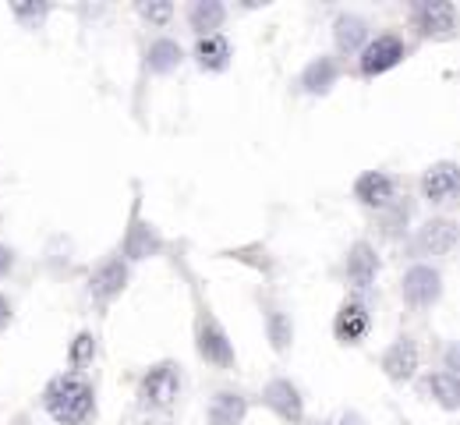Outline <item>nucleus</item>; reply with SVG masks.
<instances>
[{
	"mask_svg": "<svg viewBox=\"0 0 460 425\" xmlns=\"http://www.w3.org/2000/svg\"><path fill=\"white\" fill-rule=\"evenodd\" d=\"M46 412L61 425H82L92 412V390L79 376H61L46 387Z\"/></svg>",
	"mask_w": 460,
	"mask_h": 425,
	"instance_id": "obj_1",
	"label": "nucleus"
},
{
	"mask_svg": "<svg viewBox=\"0 0 460 425\" xmlns=\"http://www.w3.org/2000/svg\"><path fill=\"white\" fill-rule=\"evenodd\" d=\"M178 390H181V376H178V365H171V362L156 365V369L142 379V401H146L149 408H167V404L178 397Z\"/></svg>",
	"mask_w": 460,
	"mask_h": 425,
	"instance_id": "obj_2",
	"label": "nucleus"
},
{
	"mask_svg": "<svg viewBox=\"0 0 460 425\" xmlns=\"http://www.w3.org/2000/svg\"><path fill=\"white\" fill-rule=\"evenodd\" d=\"M439 291H443V284H439V273H436L432 266H414V270H407V277H404V298H407L411 305L425 309V305H432V302L439 298Z\"/></svg>",
	"mask_w": 460,
	"mask_h": 425,
	"instance_id": "obj_3",
	"label": "nucleus"
},
{
	"mask_svg": "<svg viewBox=\"0 0 460 425\" xmlns=\"http://www.w3.org/2000/svg\"><path fill=\"white\" fill-rule=\"evenodd\" d=\"M198 354L213 365H230L234 362V351H230V340L227 333L216 326V319L202 316L198 319Z\"/></svg>",
	"mask_w": 460,
	"mask_h": 425,
	"instance_id": "obj_4",
	"label": "nucleus"
},
{
	"mask_svg": "<svg viewBox=\"0 0 460 425\" xmlns=\"http://www.w3.org/2000/svg\"><path fill=\"white\" fill-rule=\"evenodd\" d=\"M400 61H404V43L397 36H379L375 43H368L365 54H362V71L365 75H382Z\"/></svg>",
	"mask_w": 460,
	"mask_h": 425,
	"instance_id": "obj_5",
	"label": "nucleus"
},
{
	"mask_svg": "<svg viewBox=\"0 0 460 425\" xmlns=\"http://www.w3.org/2000/svg\"><path fill=\"white\" fill-rule=\"evenodd\" d=\"M382 369H386V376L397 379V383L411 379L414 369H418V347H414V340H411V337H400V340L382 354Z\"/></svg>",
	"mask_w": 460,
	"mask_h": 425,
	"instance_id": "obj_6",
	"label": "nucleus"
},
{
	"mask_svg": "<svg viewBox=\"0 0 460 425\" xmlns=\"http://www.w3.org/2000/svg\"><path fill=\"white\" fill-rule=\"evenodd\" d=\"M454 245H457V227L450 220H429L418 230V248L425 255H447Z\"/></svg>",
	"mask_w": 460,
	"mask_h": 425,
	"instance_id": "obj_7",
	"label": "nucleus"
},
{
	"mask_svg": "<svg viewBox=\"0 0 460 425\" xmlns=\"http://www.w3.org/2000/svg\"><path fill=\"white\" fill-rule=\"evenodd\" d=\"M414 14H418V29L425 36H454V4H443V0L418 4Z\"/></svg>",
	"mask_w": 460,
	"mask_h": 425,
	"instance_id": "obj_8",
	"label": "nucleus"
},
{
	"mask_svg": "<svg viewBox=\"0 0 460 425\" xmlns=\"http://www.w3.org/2000/svg\"><path fill=\"white\" fill-rule=\"evenodd\" d=\"M422 192H425V199H432V203L454 199V192H457V167H454V163H436V167H429L425 178H422Z\"/></svg>",
	"mask_w": 460,
	"mask_h": 425,
	"instance_id": "obj_9",
	"label": "nucleus"
},
{
	"mask_svg": "<svg viewBox=\"0 0 460 425\" xmlns=\"http://www.w3.org/2000/svg\"><path fill=\"white\" fill-rule=\"evenodd\" d=\"M266 404L273 408L280 419L287 422H297L301 419V397H297V387L287 383V379H276L266 387Z\"/></svg>",
	"mask_w": 460,
	"mask_h": 425,
	"instance_id": "obj_10",
	"label": "nucleus"
},
{
	"mask_svg": "<svg viewBox=\"0 0 460 425\" xmlns=\"http://www.w3.org/2000/svg\"><path fill=\"white\" fill-rule=\"evenodd\" d=\"M124 280H128V266H124L121 259H110V262H103V266L92 273V295H96L99 302H106V298L121 295Z\"/></svg>",
	"mask_w": 460,
	"mask_h": 425,
	"instance_id": "obj_11",
	"label": "nucleus"
},
{
	"mask_svg": "<svg viewBox=\"0 0 460 425\" xmlns=\"http://www.w3.org/2000/svg\"><path fill=\"white\" fill-rule=\"evenodd\" d=\"M355 196L365 203V206H389V199H393V181L382 174V171H368L358 178V185H355Z\"/></svg>",
	"mask_w": 460,
	"mask_h": 425,
	"instance_id": "obj_12",
	"label": "nucleus"
},
{
	"mask_svg": "<svg viewBox=\"0 0 460 425\" xmlns=\"http://www.w3.org/2000/svg\"><path fill=\"white\" fill-rule=\"evenodd\" d=\"M245 412H248L245 397H238V394L223 390V394H216V397H213V404H209V422L213 425H241Z\"/></svg>",
	"mask_w": 460,
	"mask_h": 425,
	"instance_id": "obj_13",
	"label": "nucleus"
},
{
	"mask_svg": "<svg viewBox=\"0 0 460 425\" xmlns=\"http://www.w3.org/2000/svg\"><path fill=\"white\" fill-rule=\"evenodd\" d=\"M337 340H344V344H358L362 337L368 333V312L362 309V305H344L340 309V316H337Z\"/></svg>",
	"mask_w": 460,
	"mask_h": 425,
	"instance_id": "obj_14",
	"label": "nucleus"
},
{
	"mask_svg": "<svg viewBox=\"0 0 460 425\" xmlns=\"http://www.w3.org/2000/svg\"><path fill=\"white\" fill-rule=\"evenodd\" d=\"M375 270H379L375 252L368 248L365 241H362V245H355V248H351V255H347V273H351L355 288H362V291H365L368 284L375 280Z\"/></svg>",
	"mask_w": 460,
	"mask_h": 425,
	"instance_id": "obj_15",
	"label": "nucleus"
},
{
	"mask_svg": "<svg viewBox=\"0 0 460 425\" xmlns=\"http://www.w3.org/2000/svg\"><path fill=\"white\" fill-rule=\"evenodd\" d=\"M223 14H227V11H223V4H216V0H198V4H191L188 21H191V29H195V32L213 36V29H220Z\"/></svg>",
	"mask_w": 460,
	"mask_h": 425,
	"instance_id": "obj_16",
	"label": "nucleus"
},
{
	"mask_svg": "<svg viewBox=\"0 0 460 425\" xmlns=\"http://www.w3.org/2000/svg\"><path fill=\"white\" fill-rule=\"evenodd\" d=\"M195 54H198V64L209 68V71H220V68H227V61H230V46H227L223 36H202Z\"/></svg>",
	"mask_w": 460,
	"mask_h": 425,
	"instance_id": "obj_17",
	"label": "nucleus"
},
{
	"mask_svg": "<svg viewBox=\"0 0 460 425\" xmlns=\"http://www.w3.org/2000/svg\"><path fill=\"white\" fill-rule=\"evenodd\" d=\"M422 390H425V394H432L443 408H457L460 387H457V376H454V372H436L432 379H425V383H422Z\"/></svg>",
	"mask_w": 460,
	"mask_h": 425,
	"instance_id": "obj_18",
	"label": "nucleus"
},
{
	"mask_svg": "<svg viewBox=\"0 0 460 425\" xmlns=\"http://www.w3.org/2000/svg\"><path fill=\"white\" fill-rule=\"evenodd\" d=\"M178 64H181V46H178V43L160 39V43H153V46H149V71L167 75V71H174Z\"/></svg>",
	"mask_w": 460,
	"mask_h": 425,
	"instance_id": "obj_19",
	"label": "nucleus"
},
{
	"mask_svg": "<svg viewBox=\"0 0 460 425\" xmlns=\"http://www.w3.org/2000/svg\"><path fill=\"white\" fill-rule=\"evenodd\" d=\"M362 39H365V21H362L358 14H344V18H337V46H340L344 54L358 50V46H362Z\"/></svg>",
	"mask_w": 460,
	"mask_h": 425,
	"instance_id": "obj_20",
	"label": "nucleus"
},
{
	"mask_svg": "<svg viewBox=\"0 0 460 425\" xmlns=\"http://www.w3.org/2000/svg\"><path fill=\"white\" fill-rule=\"evenodd\" d=\"M333 79H337V64H333L330 57H319V61L305 71V89H308V93H330Z\"/></svg>",
	"mask_w": 460,
	"mask_h": 425,
	"instance_id": "obj_21",
	"label": "nucleus"
},
{
	"mask_svg": "<svg viewBox=\"0 0 460 425\" xmlns=\"http://www.w3.org/2000/svg\"><path fill=\"white\" fill-rule=\"evenodd\" d=\"M160 248V238L146 227V223H135L131 227V238H128V245H124V252L131 255V259H146V255H153Z\"/></svg>",
	"mask_w": 460,
	"mask_h": 425,
	"instance_id": "obj_22",
	"label": "nucleus"
},
{
	"mask_svg": "<svg viewBox=\"0 0 460 425\" xmlns=\"http://www.w3.org/2000/svg\"><path fill=\"white\" fill-rule=\"evenodd\" d=\"M270 340H273V347L276 351H287V344H290V319L283 316V312H270Z\"/></svg>",
	"mask_w": 460,
	"mask_h": 425,
	"instance_id": "obj_23",
	"label": "nucleus"
},
{
	"mask_svg": "<svg viewBox=\"0 0 460 425\" xmlns=\"http://www.w3.org/2000/svg\"><path fill=\"white\" fill-rule=\"evenodd\" d=\"M92 347H96V344H92V337H89V333H82V337L75 340V347H71V362H75V365L89 362V358H92Z\"/></svg>",
	"mask_w": 460,
	"mask_h": 425,
	"instance_id": "obj_24",
	"label": "nucleus"
},
{
	"mask_svg": "<svg viewBox=\"0 0 460 425\" xmlns=\"http://www.w3.org/2000/svg\"><path fill=\"white\" fill-rule=\"evenodd\" d=\"M138 11H142L149 21H160V25H163V21L174 14V7H171V4H142Z\"/></svg>",
	"mask_w": 460,
	"mask_h": 425,
	"instance_id": "obj_25",
	"label": "nucleus"
},
{
	"mask_svg": "<svg viewBox=\"0 0 460 425\" xmlns=\"http://www.w3.org/2000/svg\"><path fill=\"white\" fill-rule=\"evenodd\" d=\"M14 14H18V18H25V21H32V18L39 21V18L46 14V7H43V4H36V7H25V4H14Z\"/></svg>",
	"mask_w": 460,
	"mask_h": 425,
	"instance_id": "obj_26",
	"label": "nucleus"
},
{
	"mask_svg": "<svg viewBox=\"0 0 460 425\" xmlns=\"http://www.w3.org/2000/svg\"><path fill=\"white\" fill-rule=\"evenodd\" d=\"M7 270H11V248H4V245H0V277H4Z\"/></svg>",
	"mask_w": 460,
	"mask_h": 425,
	"instance_id": "obj_27",
	"label": "nucleus"
},
{
	"mask_svg": "<svg viewBox=\"0 0 460 425\" xmlns=\"http://www.w3.org/2000/svg\"><path fill=\"white\" fill-rule=\"evenodd\" d=\"M340 425H362V419H358V415H344V422Z\"/></svg>",
	"mask_w": 460,
	"mask_h": 425,
	"instance_id": "obj_28",
	"label": "nucleus"
},
{
	"mask_svg": "<svg viewBox=\"0 0 460 425\" xmlns=\"http://www.w3.org/2000/svg\"><path fill=\"white\" fill-rule=\"evenodd\" d=\"M4 322H7V302L0 298V326H4Z\"/></svg>",
	"mask_w": 460,
	"mask_h": 425,
	"instance_id": "obj_29",
	"label": "nucleus"
}]
</instances>
